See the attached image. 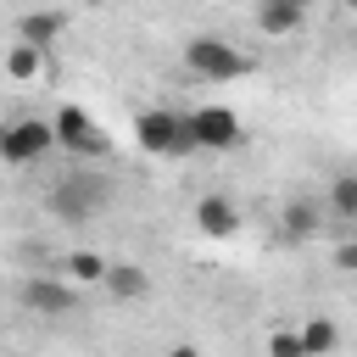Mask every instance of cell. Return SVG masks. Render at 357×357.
I'll return each mask as SVG.
<instances>
[{"label":"cell","mask_w":357,"mask_h":357,"mask_svg":"<svg viewBox=\"0 0 357 357\" xmlns=\"http://www.w3.org/2000/svg\"><path fill=\"white\" fill-rule=\"evenodd\" d=\"M134 145L151 151V156H190L195 151L184 112H167V106H151V112L134 117Z\"/></svg>","instance_id":"cell-1"},{"label":"cell","mask_w":357,"mask_h":357,"mask_svg":"<svg viewBox=\"0 0 357 357\" xmlns=\"http://www.w3.org/2000/svg\"><path fill=\"white\" fill-rule=\"evenodd\" d=\"M45 206H50L61 223H89V218L106 206V184H100L95 173H67V178H56V184H50Z\"/></svg>","instance_id":"cell-2"},{"label":"cell","mask_w":357,"mask_h":357,"mask_svg":"<svg viewBox=\"0 0 357 357\" xmlns=\"http://www.w3.org/2000/svg\"><path fill=\"white\" fill-rule=\"evenodd\" d=\"M184 67L195 73V78H206V84H229V78H240L251 61L229 45V39H212V33H195L190 45H184Z\"/></svg>","instance_id":"cell-3"},{"label":"cell","mask_w":357,"mask_h":357,"mask_svg":"<svg viewBox=\"0 0 357 357\" xmlns=\"http://www.w3.org/2000/svg\"><path fill=\"white\" fill-rule=\"evenodd\" d=\"M50 134H56V145L73 151V156H106V151H112V134H106L84 106H56Z\"/></svg>","instance_id":"cell-4"},{"label":"cell","mask_w":357,"mask_h":357,"mask_svg":"<svg viewBox=\"0 0 357 357\" xmlns=\"http://www.w3.org/2000/svg\"><path fill=\"white\" fill-rule=\"evenodd\" d=\"M45 151H56L50 117H17V123L0 128V162H6V167H28V162H39Z\"/></svg>","instance_id":"cell-5"},{"label":"cell","mask_w":357,"mask_h":357,"mask_svg":"<svg viewBox=\"0 0 357 357\" xmlns=\"http://www.w3.org/2000/svg\"><path fill=\"white\" fill-rule=\"evenodd\" d=\"M184 123H190L195 151H234L240 145V117L229 106H195V112H184Z\"/></svg>","instance_id":"cell-6"},{"label":"cell","mask_w":357,"mask_h":357,"mask_svg":"<svg viewBox=\"0 0 357 357\" xmlns=\"http://www.w3.org/2000/svg\"><path fill=\"white\" fill-rule=\"evenodd\" d=\"M22 307L39 312V318H67V312L78 307V290H73L67 279H56V273H33V279L22 284Z\"/></svg>","instance_id":"cell-7"},{"label":"cell","mask_w":357,"mask_h":357,"mask_svg":"<svg viewBox=\"0 0 357 357\" xmlns=\"http://www.w3.org/2000/svg\"><path fill=\"white\" fill-rule=\"evenodd\" d=\"M195 229H201L206 240H234V234H240V206L223 201V195H201V201H195Z\"/></svg>","instance_id":"cell-8"},{"label":"cell","mask_w":357,"mask_h":357,"mask_svg":"<svg viewBox=\"0 0 357 357\" xmlns=\"http://www.w3.org/2000/svg\"><path fill=\"white\" fill-rule=\"evenodd\" d=\"M117 301H139V296H151V273L139 268V262H106V279H100Z\"/></svg>","instance_id":"cell-9"},{"label":"cell","mask_w":357,"mask_h":357,"mask_svg":"<svg viewBox=\"0 0 357 357\" xmlns=\"http://www.w3.org/2000/svg\"><path fill=\"white\" fill-rule=\"evenodd\" d=\"M296 340H301V357H335V346H340V329H335V318L312 312V318L296 329Z\"/></svg>","instance_id":"cell-10"},{"label":"cell","mask_w":357,"mask_h":357,"mask_svg":"<svg viewBox=\"0 0 357 357\" xmlns=\"http://www.w3.org/2000/svg\"><path fill=\"white\" fill-rule=\"evenodd\" d=\"M61 28H67V17H61V11H28V17L17 22V39H22V45L50 50V45L61 39Z\"/></svg>","instance_id":"cell-11"},{"label":"cell","mask_w":357,"mask_h":357,"mask_svg":"<svg viewBox=\"0 0 357 357\" xmlns=\"http://www.w3.org/2000/svg\"><path fill=\"white\" fill-rule=\"evenodd\" d=\"M0 67H6V78H11V84H28V78H39V73H45V50L17 39V45L6 50V61H0Z\"/></svg>","instance_id":"cell-12"},{"label":"cell","mask_w":357,"mask_h":357,"mask_svg":"<svg viewBox=\"0 0 357 357\" xmlns=\"http://www.w3.org/2000/svg\"><path fill=\"white\" fill-rule=\"evenodd\" d=\"M279 223H284V240H312V234H318V201L296 195V201L279 212Z\"/></svg>","instance_id":"cell-13"},{"label":"cell","mask_w":357,"mask_h":357,"mask_svg":"<svg viewBox=\"0 0 357 357\" xmlns=\"http://www.w3.org/2000/svg\"><path fill=\"white\" fill-rule=\"evenodd\" d=\"M301 17H307V11H290V6L257 0V28H262L268 39H284V33H296V28H301Z\"/></svg>","instance_id":"cell-14"},{"label":"cell","mask_w":357,"mask_h":357,"mask_svg":"<svg viewBox=\"0 0 357 357\" xmlns=\"http://www.w3.org/2000/svg\"><path fill=\"white\" fill-rule=\"evenodd\" d=\"M61 273H67V284H100L106 279V257L100 251H67Z\"/></svg>","instance_id":"cell-15"},{"label":"cell","mask_w":357,"mask_h":357,"mask_svg":"<svg viewBox=\"0 0 357 357\" xmlns=\"http://www.w3.org/2000/svg\"><path fill=\"white\" fill-rule=\"evenodd\" d=\"M329 206H335V218H340V223H351V218H357V178H351V173H340V178L329 184Z\"/></svg>","instance_id":"cell-16"},{"label":"cell","mask_w":357,"mask_h":357,"mask_svg":"<svg viewBox=\"0 0 357 357\" xmlns=\"http://www.w3.org/2000/svg\"><path fill=\"white\" fill-rule=\"evenodd\" d=\"M268 357H301L296 329H268Z\"/></svg>","instance_id":"cell-17"},{"label":"cell","mask_w":357,"mask_h":357,"mask_svg":"<svg viewBox=\"0 0 357 357\" xmlns=\"http://www.w3.org/2000/svg\"><path fill=\"white\" fill-rule=\"evenodd\" d=\"M335 268H340V273H351V268H357V245H351V240L335 251Z\"/></svg>","instance_id":"cell-18"},{"label":"cell","mask_w":357,"mask_h":357,"mask_svg":"<svg viewBox=\"0 0 357 357\" xmlns=\"http://www.w3.org/2000/svg\"><path fill=\"white\" fill-rule=\"evenodd\" d=\"M167 357H201V351H195V346H173Z\"/></svg>","instance_id":"cell-19"},{"label":"cell","mask_w":357,"mask_h":357,"mask_svg":"<svg viewBox=\"0 0 357 357\" xmlns=\"http://www.w3.org/2000/svg\"><path fill=\"white\" fill-rule=\"evenodd\" d=\"M273 6H290V11H307V0H273Z\"/></svg>","instance_id":"cell-20"},{"label":"cell","mask_w":357,"mask_h":357,"mask_svg":"<svg viewBox=\"0 0 357 357\" xmlns=\"http://www.w3.org/2000/svg\"><path fill=\"white\" fill-rule=\"evenodd\" d=\"M89 6H106V0H89Z\"/></svg>","instance_id":"cell-21"},{"label":"cell","mask_w":357,"mask_h":357,"mask_svg":"<svg viewBox=\"0 0 357 357\" xmlns=\"http://www.w3.org/2000/svg\"><path fill=\"white\" fill-rule=\"evenodd\" d=\"M340 6H351V0H340Z\"/></svg>","instance_id":"cell-22"}]
</instances>
